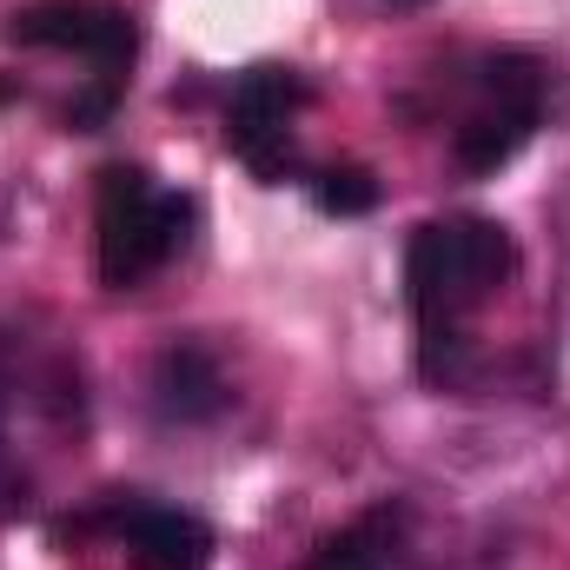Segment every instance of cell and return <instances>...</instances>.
<instances>
[{
	"mask_svg": "<svg viewBox=\"0 0 570 570\" xmlns=\"http://www.w3.org/2000/svg\"><path fill=\"white\" fill-rule=\"evenodd\" d=\"M312 199H318L325 213H338V219H358V213L379 206V179H372L365 166H325V173L312 179Z\"/></svg>",
	"mask_w": 570,
	"mask_h": 570,
	"instance_id": "9",
	"label": "cell"
},
{
	"mask_svg": "<svg viewBox=\"0 0 570 570\" xmlns=\"http://www.w3.org/2000/svg\"><path fill=\"white\" fill-rule=\"evenodd\" d=\"M305 107V80L292 67H253L239 87H233V107H226V146L266 179L279 186L292 173V114Z\"/></svg>",
	"mask_w": 570,
	"mask_h": 570,
	"instance_id": "5",
	"label": "cell"
},
{
	"mask_svg": "<svg viewBox=\"0 0 570 570\" xmlns=\"http://www.w3.org/2000/svg\"><path fill=\"white\" fill-rule=\"evenodd\" d=\"M538 120H544V73H538V60L531 53H498V60L478 67V100L458 120L451 153H458L464 173H498V166H511L524 153Z\"/></svg>",
	"mask_w": 570,
	"mask_h": 570,
	"instance_id": "3",
	"label": "cell"
},
{
	"mask_svg": "<svg viewBox=\"0 0 570 570\" xmlns=\"http://www.w3.org/2000/svg\"><path fill=\"white\" fill-rule=\"evenodd\" d=\"M146 392H153V412H159L166 425H206V419L226 412V379H219L213 352H206V345H186V338L153 358Z\"/></svg>",
	"mask_w": 570,
	"mask_h": 570,
	"instance_id": "7",
	"label": "cell"
},
{
	"mask_svg": "<svg viewBox=\"0 0 570 570\" xmlns=\"http://www.w3.org/2000/svg\"><path fill=\"white\" fill-rule=\"evenodd\" d=\"M114 538L127 544L134 570H206L213 564V531L193 518V511H173V504H114L107 511Z\"/></svg>",
	"mask_w": 570,
	"mask_h": 570,
	"instance_id": "6",
	"label": "cell"
},
{
	"mask_svg": "<svg viewBox=\"0 0 570 570\" xmlns=\"http://www.w3.org/2000/svg\"><path fill=\"white\" fill-rule=\"evenodd\" d=\"M13 47H47V53H80L94 60V80L127 87V67L140 53V33L120 7L107 0H33L7 20Z\"/></svg>",
	"mask_w": 570,
	"mask_h": 570,
	"instance_id": "4",
	"label": "cell"
},
{
	"mask_svg": "<svg viewBox=\"0 0 570 570\" xmlns=\"http://www.w3.org/2000/svg\"><path fill=\"white\" fill-rule=\"evenodd\" d=\"M399 7H419V0H399Z\"/></svg>",
	"mask_w": 570,
	"mask_h": 570,
	"instance_id": "11",
	"label": "cell"
},
{
	"mask_svg": "<svg viewBox=\"0 0 570 570\" xmlns=\"http://www.w3.org/2000/svg\"><path fill=\"white\" fill-rule=\"evenodd\" d=\"M193 233V199L186 193H159L140 166H107L100 173V199H94V253H100V279L114 292H134L146 273H159Z\"/></svg>",
	"mask_w": 570,
	"mask_h": 570,
	"instance_id": "2",
	"label": "cell"
},
{
	"mask_svg": "<svg viewBox=\"0 0 570 570\" xmlns=\"http://www.w3.org/2000/svg\"><path fill=\"white\" fill-rule=\"evenodd\" d=\"M7 399H13V358H7V338H0V419H7ZM13 498H27V478L13 471V458L0 444V504H13Z\"/></svg>",
	"mask_w": 570,
	"mask_h": 570,
	"instance_id": "10",
	"label": "cell"
},
{
	"mask_svg": "<svg viewBox=\"0 0 570 570\" xmlns=\"http://www.w3.org/2000/svg\"><path fill=\"white\" fill-rule=\"evenodd\" d=\"M305 570H412V511L379 504V511L352 518L305 558Z\"/></svg>",
	"mask_w": 570,
	"mask_h": 570,
	"instance_id": "8",
	"label": "cell"
},
{
	"mask_svg": "<svg viewBox=\"0 0 570 570\" xmlns=\"http://www.w3.org/2000/svg\"><path fill=\"white\" fill-rule=\"evenodd\" d=\"M518 273V246L498 219H438L405 246V298L425 332L458 325Z\"/></svg>",
	"mask_w": 570,
	"mask_h": 570,
	"instance_id": "1",
	"label": "cell"
}]
</instances>
